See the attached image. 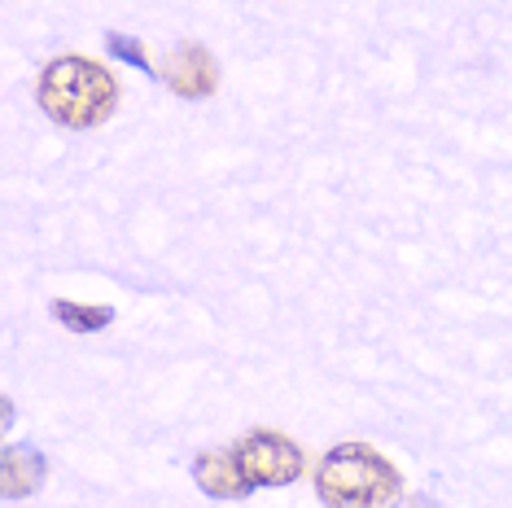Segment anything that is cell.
Instances as JSON below:
<instances>
[{"instance_id": "obj_8", "label": "cell", "mask_w": 512, "mask_h": 508, "mask_svg": "<svg viewBox=\"0 0 512 508\" xmlns=\"http://www.w3.org/2000/svg\"><path fill=\"white\" fill-rule=\"evenodd\" d=\"M110 53H114V57H123V62H132V66H141V71H149V57H145V49H141V40L110 36Z\"/></svg>"}, {"instance_id": "obj_6", "label": "cell", "mask_w": 512, "mask_h": 508, "mask_svg": "<svg viewBox=\"0 0 512 508\" xmlns=\"http://www.w3.org/2000/svg\"><path fill=\"white\" fill-rule=\"evenodd\" d=\"M44 456L36 447H5V456H0V491H5V500H27V495H36L44 487Z\"/></svg>"}, {"instance_id": "obj_7", "label": "cell", "mask_w": 512, "mask_h": 508, "mask_svg": "<svg viewBox=\"0 0 512 508\" xmlns=\"http://www.w3.org/2000/svg\"><path fill=\"white\" fill-rule=\"evenodd\" d=\"M53 320L57 325H66L71 333H97V329H106L114 320V307H79V303H62V298H57Z\"/></svg>"}, {"instance_id": "obj_4", "label": "cell", "mask_w": 512, "mask_h": 508, "mask_svg": "<svg viewBox=\"0 0 512 508\" xmlns=\"http://www.w3.org/2000/svg\"><path fill=\"white\" fill-rule=\"evenodd\" d=\"M162 84H167L176 97H189V101H202L211 97V92L219 88V66L215 57L202 49V44L184 40L176 53H171L167 71H162Z\"/></svg>"}, {"instance_id": "obj_5", "label": "cell", "mask_w": 512, "mask_h": 508, "mask_svg": "<svg viewBox=\"0 0 512 508\" xmlns=\"http://www.w3.org/2000/svg\"><path fill=\"white\" fill-rule=\"evenodd\" d=\"M193 482L211 495V500H246V495L254 491L246 482V473H241V465H237V456H232V447L228 452H202L197 456L193 460Z\"/></svg>"}, {"instance_id": "obj_2", "label": "cell", "mask_w": 512, "mask_h": 508, "mask_svg": "<svg viewBox=\"0 0 512 508\" xmlns=\"http://www.w3.org/2000/svg\"><path fill=\"white\" fill-rule=\"evenodd\" d=\"M399 491V469L368 443H342L316 465V495L324 508H394Z\"/></svg>"}, {"instance_id": "obj_3", "label": "cell", "mask_w": 512, "mask_h": 508, "mask_svg": "<svg viewBox=\"0 0 512 508\" xmlns=\"http://www.w3.org/2000/svg\"><path fill=\"white\" fill-rule=\"evenodd\" d=\"M232 456H237L250 487H289V482H298L302 469H307L298 443L276 430H250L232 447Z\"/></svg>"}, {"instance_id": "obj_1", "label": "cell", "mask_w": 512, "mask_h": 508, "mask_svg": "<svg viewBox=\"0 0 512 508\" xmlns=\"http://www.w3.org/2000/svg\"><path fill=\"white\" fill-rule=\"evenodd\" d=\"M36 101L53 123L84 132V127H97L114 114V106H119V84H114V75L101 62H88V57H57V62H49L40 71Z\"/></svg>"}]
</instances>
